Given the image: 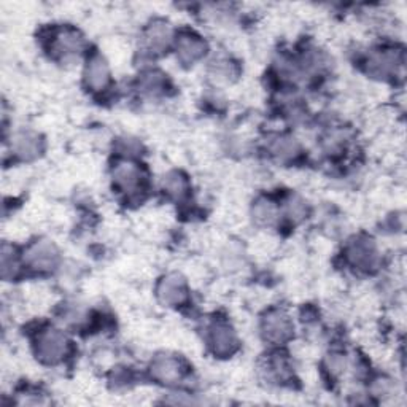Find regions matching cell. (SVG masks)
Listing matches in <instances>:
<instances>
[{"label":"cell","mask_w":407,"mask_h":407,"mask_svg":"<svg viewBox=\"0 0 407 407\" xmlns=\"http://www.w3.org/2000/svg\"><path fill=\"white\" fill-rule=\"evenodd\" d=\"M177 53L185 63H194L205 53V43L198 35H183L177 43Z\"/></svg>","instance_id":"5b68a950"},{"label":"cell","mask_w":407,"mask_h":407,"mask_svg":"<svg viewBox=\"0 0 407 407\" xmlns=\"http://www.w3.org/2000/svg\"><path fill=\"white\" fill-rule=\"evenodd\" d=\"M89 65L86 67V74L85 78L88 81V86H91L94 91H99L107 86V83L110 81V72L107 63L100 58V56H96L88 63Z\"/></svg>","instance_id":"3957f363"},{"label":"cell","mask_w":407,"mask_h":407,"mask_svg":"<svg viewBox=\"0 0 407 407\" xmlns=\"http://www.w3.org/2000/svg\"><path fill=\"white\" fill-rule=\"evenodd\" d=\"M56 255L58 253H56L51 244L40 242L31 247L29 261L33 267H37V269H48V267H51L54 264Z\"/></svg>","instance_id":"8992f818"},{"label":"cell","mask_w":407,"mask_h":407,"mask_svg":"<svg viewBox=\"0 0 407 407\" xmlns=\"http://www.w3.org/2000/svg\"><path fill=\"white\" fill-rule=\"evenodd\" d=\"M182 366L175 358L170 356H163V358L154 361V374L161 381H174V378H180L182 376Z\"/></svg>","instance_id":"9c48e42d"},{"label":"cell","mask_w":407,"mask_h":407,"mask_svg":"<svg viewBox=\"0 0 407 407\" xmlns=\"http://www.w3.org/2000/svg\"><path fill=\"white\" fill-rule=\"evenodd\" d=\"M159 296L167 304H180L186 298L185 283L178 276H170L164 278V282L159 287Z\"/></svg>","instance_id":"277c9868"},{"label":"cell","mask_w":407,"mask_h":407,"mask_svg":"<svg viewBox=\"0 0 407 407\" xmlns=\"http://www.w3.org/2000/svg\"><path fill=\"white\" fill-rule=\"evenodd\" d=\"M293 331V325L289 321V317L287 314H283L280 310H272L267 314L263 323V333L266 339H269L272 342H285L287 339L292 336Z\"/></svg>","instance_id":"7a4b0ae2"},{"label":"cell","mask_w":407,"mask_h":407,"mask_svg":"<svg viewBox=\"0 0 407 407\" xmlns=\"http://www.w3.org/2000/svg\"><path fill=\"white\" fill-rule=\"evenodd\" d=\"M212 345H214L215 353H231L234 347H236V339H234V333L228 325H216L212 330Z\"/></svg>","instance_id":"ba28073f"},{"label":"cell","mask_w":407,"mask_h":407,"mask_svg":"<svg viewBox=\"0 0 407 407\" xmlns=\"http://www.w3.org/2000/svg\"><path fill=\"white\" fill-rule=\"evenodd\" d=\"M169 38H170L169 27H167V24L163 21L152 22V24L147 27V31H145V42H147V47L150 49H154V51L167 47Z\"/></svg>","instance_id":"52a82bcc"},{"label":"cell","mask_w":407,"mask_h":407,"mask_svg":"<svg viewBox=\"0 0 407 407\" xmlns=\"http://www.w3.org/2000/svg\"><path fill=\"white\" fill-rule=\"evenodd\" d=\"M67 352V339L58 330L40 334L37 344V355L48 363H58Z\"/></svg>","instance_id":"6da1fadb"}]
</instances>
